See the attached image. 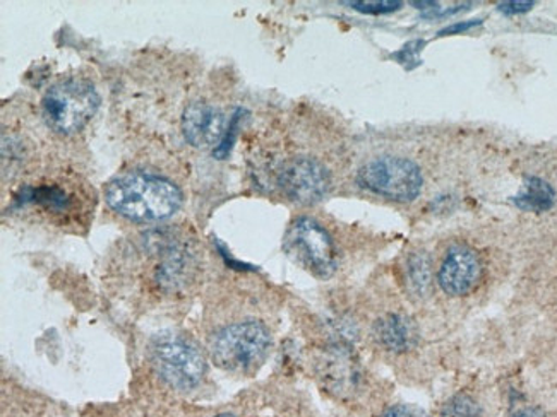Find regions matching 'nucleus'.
I'll use <instances>...</instances> for the list:
<instances>
[{
  "label": "nucleus",
  "instance_id": "f257e3e1",
  "mask_svg": "<svg viewBox=\"0 0 557 417\" xmlns=\"http://www.w3.org/2000/svg\"><path fill=\"white\" fill-rule=\"evenodd\" d=\"M106 201L113 213L136 223L163 222L181 208L184 195L174 181L150 172H127L109 181Z\"/></svg>",
  "mask_w": 557,
  "mask_h": 417
},
{
  "label": "nucleus",
  "instance_id": "f03ea898",
  "mask_svg": "<svg viewBox=\"0 0 557 417\" xmlns=\"http://www.w3.org/2000/svg\"><path fill=\"white\" fill-rule=\"evenodd\" d=\"M94 193L88 185L76 178H44L37 184H26L14 195L17 207L33 208L37 213L70 223L79 222L89 213Z\"/></svg>",
  "mask_w": 557,
  "mask_h": 417
},
{
  "label": "nucleus",
  "instance_id": "7ed1b4c3",
  "mask_svg": "<svg viewBox=\"0 0 557 417\" xmlns=\"http://www.w3.org/2000/svg\"><path fill=\"white\" fill-rule=\"evenodd\" d=\"M100 106L95 86L79 77H67L50 86L41 100V115L53 132L71 136L82 130Z\"/></svg>",
  "mask_w": 557,
  "mask_h": 417
},
{
  "label": "nucleus",
  "instance_id": "20e7f679",
  "mask_svg": "<svg viewBox=\"0 0 557 417\" xmlns=\"http://www.w3.org/2000/svg\"><path fill=\"white\" fill-rule=\"evenodd\" d=\"M271 350V333L258 320L234 321L214 333L210 342L213 362L220 368L246 374L258 368Z\"/></svg>",
  "mask_w": 557,
  "mask_h": 417
},
{
  "label": "nucleus",
  "instance_id": "39448f33",
  "mask_svg": "<svg viewBox=\"0 0 557 417\" xmlns=\"http://www.w3.org/2000/svg\"><path fill=\"white\" fill-rule=\"evenodd\" d=\"M357 181L362 189L395 202L416 201L424 187L419 166L400 156L372 157L357 173Z\"/></svg>",
  "mask_w": 557,
  "mask_h": 417
},
{
  "label": "nucleus",
  "instance_id": "423d86ee",
  "mask_svg": "<svg viewBox=\"0 0 557 417\" xmlns=\"http://www.w3.org/2000/svg\"><path fill=\"white\" fill-rule=\"evenodd\" d=\"M151 362L166 383L177 390L201 386L207 362L193 342L177 333H160L151 341Z\"/></svg>",
  "mask_w": 557,
  "mask_h": 417
},
{
  "label": "nucleus",
  "instance_id": "0eeeda50",
  "mask_svg": "<svg viewBox=\"0 0 557 417\" xmlns=\"http://www.w3.org/2000/svg\"><path fill=\"white\" fill-rule=\"evenodd\" d=\"M288 257L320 279H330L338 267L335 241L311 217H299L287 229L283 241Z\"/></svg>",
  "mask_w": 557,
  "mask_h": 417
},
{
  "label": "nucleus",
  "instance_id": "6e6552de",
  "mask_svg": "<svg viewBox=\"0 0 557 417\" xmlns=\"http://www.w3.org/2000/svg\"><path fill=\"white\" fill-rule=\"evenodd\" d=\"M278 187L288 201L312 205L323 201L332 187V178L320 161L312 157H292L278 172Z\"/></svg>",
  "mask_w": 557,
  "mask_h": 417
},
{
  "label": "nucleus",
  "instance_id": "1a4fd4ad",
  "mask_svg": "<svg viewBox=\"0 0 557 417\" xmlns=\"http://www.w3.org/2000/svg\"><path fill=\"white\" fill-rule=\"evenodd\" d=\"M481 277L482 262L475 250L467 245H457L446 253L437 274V281L449 296H465L479 286Z\"/></svg>",
  "mask_w": 557,
  "mask_h": 417
},
{
  "label": "nucleus",
  "instance_id": "9d476101",
  "mask_svg": "<svg viewBox=\"0 0 557 417\" xmlns=\"http://www.w3.org/2000/svg\"><path fill=\"white\" fill-rule=\"evenodd\" d=\"M182 130L195 148H210L225 136V115L213 104L193 103L182 117Z\"/></svg>",
  "mask_w": 557,
  "mask_h": 417
},
{
  "label": "nucleus",
  "instance_id": "9b49d317",
  "mask_svg": "<svg viewBox=\"0 0 557 417\" xmlns=\"http://www.w3.org/2000/svg\"><path fill=\"white\" fill-rule=\"evenodd\" d=\"M374 338L383 350L389 353H405L412 350L419 339L416 324L405 315L388 313L374 326Z\"/></svg>",
  "mask_w": 557,
  "mask_h": 417
},
{
  "label": "nucleus",
  "instance_id": "f8f14e48",
  "mask_svg": "<svg viewBox=\"0 0 557 417\" xmlns=\"http://www.w3.org/2000/svg\"><path fill=\"white\" fill-rule=\"evenodd\" d=\"M513 204L527 213H545L556 204V190L542 178L527 177L513 197Z\"/></svg>",
  "mask_w": 557,
  "mask_h": 417
},
{
  "label": "nucleus",
  "instance_id": "ddd939ff",
  "mask_svg": "<svg viewBox=\"0 0 557 417\" xmlns=\"http://www.w3.org/2000/svg\"><path fill=\"white\" fill-rule=\"evenodd\" d=\"M405 281L416 296H428L432 285L431 258L428 253L417 252L408 257Z\"/></svg>",
  "mask_w": 557,
  "mask_h": 417
},
{
  "label": "nucleus",
  "instance_id": "4468645a",
  "mask_svg": "<svg viewBox=\"0 0 557 417\" xmlns=\"http://www.w3.org/2000/svg\"><path fill=\"white\" fill-rule=\"evenodd\" d=\"M441 417H482L481 405L467 393H458L443 407Z\"/></svg>",
  "mask_w": 557,
  "mask_h": 417
},
{
  "label": "nucleus",
  "instance_id": "2eb2a0df",
  "mask_svg": "<svg viewBox=\"0 0 557 417\" xmlns=\"http://www.w3.org/2000/svg\"><path fill=\"white\" fill-rule=\"evenodd\" d=\"M345 5H350L351 9H356L359 13L363 14H389L395 13L401 8V2L398 0H354V2H344Z\"/></svg>",
  "mask_w": 557,
  "mask_h": 417
},
{
  "label": "nucleus",
  "instance_id": "dca6fc26",
  "mask_svg": "<svg viewBox=\"0 0 557 417\" xmlns=\"http://www.w3.org/2000/svg\"><path fill=\"white\" fill-rule=\"evenodd\" d=\"M424 41L416 40L405 45L400 52H396L395 59L407 68H413L420 64V52L424 49Z\"/></svg>",
  "mask_w": 557,
  "mask_h": 417
},
{
  "label": "nucleus",
  "instance_id": "f3484780",
  "mask_svg": "<svg viewBox=\"0 0 557 417\" xmlns=\"http://www.w3.org/2000/svg\"><path fill=\"white\" fill-rule=\"evenodd\" d=\"M238 122H240V110H238L234 117H232V121L228 122V129H226L225 136H223L222 144H219V148H216V154H219L220 157H225L228 151H231L232 144H234L235 134H237Z\"/></svg>",
  "mask_w": 557,
  "mask_h": 417
},
{
  "label": "nucleus",
  "instance_id": "a211bd4d",
  "mask_svg": "<svg viewBox=\"0 0 557 417\" xmlns=\"http://www.w3.org/2000/svg\"><path fill=\"white\" fill-rule=\"evenodd\" d=\"M533 5H535V2H530V0H527V2L525 0H511V2L497 4V11L506 14V16H515V14L529 13Z\"/></svg>",
  "mask_w": 557,
  "mask_h": 417
},
{
  "label": "nucleus",
  "instance_id": "6ab92c4d",
  "mask_svg": "<svg viewBox=\"0 0 557 417\" xmlns=\"http://www.w3.org/2000/svg\"><path fill=\"white\" fill-rule=\"evenodd\" d=\"M381 417H429L424 410L417 409V407H408V405H398L386 410Z\"/></svg>",
  "mask_w": 557,
  "mask_h": 417
},
{
  "label": "nucleus",
  "instance_id": "aec40b11",
  "mask_svg": "<svg viewBox=\"0 0 557 417\" xmlns=\"http://www.w3.org/2000/svg\"><path fill=\"white\" fill-rule=\"evenodd\" d=\"M481 20L461 21V23H455V25L448 26V28L441 29L437 37H449V35H458V33L469 31V29L475 28L481 25Z\"/></svg>",
  "mask_w": 557,
  "mask_h": 417
},
{
  "label": "nucleus",
  "instance_id": "412c9836",
  "mask_svg": "<svg viewBox=\"0 0 557 417\" xmlns=\"http://www.w3.org/2000/svg\"><path fill=\"white\" fill-rule=\"evenodd\" d=\"M513 417H547V416H544V414L539 413V410L527 409V410H520V413L515 414Z\"/></svg>",
  "mask_w": 557,
  "mask_h": 417
},
{
  "label": "nucleus",
  "instance_id": "4be33fe9",
  "mask_svg": "<svg viewBox=\"0 0 557 417\" xmlns=\"http://www.w3.org/2000/svg\"><path fill=\"white\" fill-rule=\"evenodd\" d=\"M213 417H234V416H228V414H222V416H213Z\"/></svg>",
  "mask_w": 557,
  "mask_h": 417
}]
</instances>
